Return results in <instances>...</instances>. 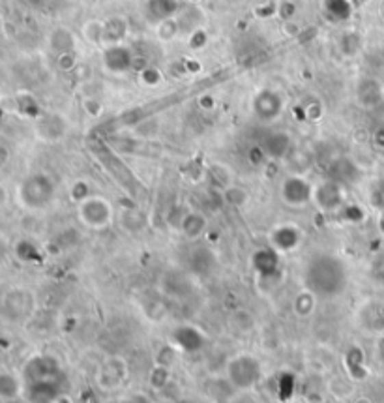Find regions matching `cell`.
<instances>
[{
	"instance_id": "cell-1",
	"label": "cell",
	"mask_w": 384,
	"mask_h": 403,
	"mask_svg": "<svg viewBox=\"0 0 384 403\" xmlns=\"http://www.w3.org/2000/svg\"><path fill=\"white\" fill-rule=\"evenodd\" d=\"M349 285L345 262L334 254L317 252L304 265V287L317 298H337Z\"/></svg>"
},
{
	"instance_id": "cell-2",
	"label": "cell",
	"mask_w": 384,
	"mask_h": 403,
	"mask_svg": "<svg viewBox=\"0 0 384 403\" xmlns=\"http://www.w3.org/2000/svg\"><path fill=\"white\" fill-rule=\"evenodd\" d=\"M227 381L236 390H251L263 379V364L249 353L235 354L225 366Z\"/></svg>"
},
{
	"instance_id": "cell-3",
	"label": "cell",
	"mask_w": 384,
	"mask_h": 403,
	"mask_svg": "<svg viewBox=\"0 0 384 403\" xmlns=\"http://www.w3.org/2000/svg\"><path fill=\"white\" fill-rule=\"evenodd\" d=\"M79 221L90 229V231H101L113 223L114 210L111 203L101 195H88L77 203Z\"/></svg>"
},
{
	"instance_id": "cell-4",
	"label": "cell",
	"mask_w": 384,
	"mask_h": 403,
	"mask_svg": "<svg viewBox=\"0 0 384 403\" xmlns=\"http://www.w3.org/2000/svg\"><path fill=\"white\" fill-rule=\"evenodd\" d=\"M19 197H21L23 205L30 210H42V208H47L55 197V184L45 175H34L23 182L19 188Z\"/></svg>"
},
{
	"instance_id": "cell-5",
	"label": "cell",
	"mask_w": 384,
	"mask_h": 403,
	"mask_svg": "<svg viewBox=\"0 0 384 403\" xmlns=\"http://www.w3.org/2000/svg\"><path fill=\"white\" fill-rule=\"evenodd\" d=\"M128 364L122 356H109L101 362L100 368L96 371V382L101 390L113 392L124 384V381L128 379Z\"/></svg>"
},
{
	"instance_id": "cell-6",
	"label": "cell",
	"mask_w": 384,
	"mask_h": 403,
	"mask_svg": "<svg viewBox=\"0 0 384 403\" xmlns=\"http://www.w3.org/2000/svg\"><path fill=\"white\" fill-rule=\"evenodd\" d=\"M279 195L287 206L292 208H304L313 203V186L302 177L285 178L279 188Z\"/></svg>"
},
{
	"instance_id": "cell-7",
	"label": "cell",
	"mask_w": 384,
	"mask_h": 403,
	"mask_svg": "<svg viewBox=\"0 0 384 403\" xmlns=\"http://www.w3.org/2000/svg\"><path fill=\"white\" fill-rule=\"evenodd\" d=\"M302 244V231L294 225H279L270 233V248L279 254H291Z\"/></svg>"
},
{
	"instance_id": "cell-8",
	"label": "cell",
	"mask_w": 384,
	"mask_h": 403,
	"mask_svg": "<svg viewBox=\"0 0 384 403\" xmlns=\"http://www.w3.org/2000/svg\"><path fill=\"white\" fill-rule=\"evenodd\" d=\"M343 190L342 186L335 182H324V184L313 188V203L324 212H334L343 205Z\"/></svg>"
},
{
	"instance_id": "cell-9",
	"label": "cell",
	"mask_w": 384,
	"mask_h": 403,
	"mask_svg": "<svg viewBox=\"0 0 384 403\" xmlns=\"http://www.w3.org/2000/svg\"><path fill=\"white\" fill-rule=\"evenodd\" d=\"M207 229L208 219L201 212H190L180 219V233L184 234L185 239H190V241L201 239L203 234L207 233Z\"/></svg>"
},
{
	"instance_id": "cell-10",
	"label": "cell",
	"mask_w": 384,
	"mask_h": 403,
	"mask_svg": "<svg viewBox=\"0 0 384 403\" xmlns=\"http://www.w3.org/2000/svg\"><path fill=\"white\" fill-rule=\"evenodd\" d=\"M317 300L319 298L315 297L311 291L304 287V289L296 293L294 298H292V313L300 319L311 317L315 313V308H317Z\"/></svg>"
},
{
	"instance_id": "cell-11",
	"label": "cell",
	"mask_w": 384,
	"mask_h": 403,
	"mask_svg": "<svg viewBox=\"0 0 384 403\" xmlns=\"http://www.w3.org/2000/svg\"><path fill=\"white\" fill-rule=\"evenodd\" d=\"M23 384L19 377L12 371H0V400L2 402H12L21 398Z\"/></svg>"
},
{
	"instance_id": "cell-12",
	"label": "cell",
	"mask_w": 384,
	"mask_h": 403,
	"mask_svg": "<svg viewBox=\"0 0 384 403\" xmlns=\"http://www.w3.org/2000/svg\"><path fill=\"white\" fill-rule=\"evenodd\" d=\"M6 255H8L6 242L0 241V267H2V262H4V259H6Z\"/></svg>"
},
{
	"instance_id": "cell-13",
	"label": "cell",
	"mask_w": 384,
	"mask_h": 403,
	"mask_svg": "<svg viewBox=\"0 0 384 403\" xmlns=\"http://www.w3.org/2000/svg\"><path fill=\"white\" fill-rule=\"evenodd\" d=\"M8 203V191L4 186H0V206H4Z\"/></svg>"
},
{
	"instance_id": "cell-14",
	"label": "cell",
	"mask_w": 384,
	"mask_h": 403,
	"mask_svg": "<svg viewBox=\"0 0 384 403\" xmlns=\"http://www.w3.org/2000/svg\"><path fill=\"white\" fill-rule=\"evenodd\" d=\"M116 403H136V402H128V400H122V402H116Z\"/></svg>"
}]
</instances>
